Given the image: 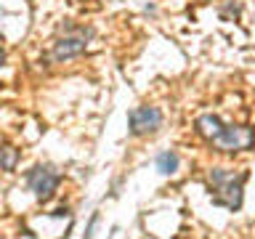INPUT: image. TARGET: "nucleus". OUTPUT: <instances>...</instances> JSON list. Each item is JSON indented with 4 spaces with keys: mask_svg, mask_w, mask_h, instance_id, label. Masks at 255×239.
<instances>
[{
    "mask_svg": "<svg viewBox=\"0 0 255 239\" xmlns=\"http://www.w3.org/2000/svg\"><path fill=\"white\" fill-rule=\"evenodd\" d=\"M250 178L247 170H226V167H213L207 175L213 205L226 207L229 213H239L245 205V183Z\"/></svg>",
    "mask_w": 255,
    "mask_h": 239,
    "instance_id": "nucleus-1",
    "label": "nucleus"
},
{
    "mask_svg": "<svg viewBox=\"0 0 255 239\" xmlns=\"http://www.w3.org/2000/svg\"><path fill=\"white\" fill-rule=\"evenodd\" d=\"M24 178H27V189L32 191V197H35L37 202H48L61 186V173L48 162L29 167Z\"/></svg>",
    "mask_w": 255,
    "mask_h": 239,
    "instance_id": "nucleus-2",
    "label": "nucleus"
},
{
    "mask_svg": "<svg viewBox=\"0 0 255 239\" xmlns=\"http://www.w3.org/2000/svg\"><path fill=\"white\" fill-rule=\"evenodd\" d=\"M91 37H93L91 27H69V35L56 37V43L51 48V61H69V59L83 56Z\"/></svg>",
    "mask_w": 255,
    "mask_h": 239,
    "instance_id": "nucleus-3",
    "label": "nucleus"
},
{
    "mask_svg": "<svg viewBox=\"0 0 255 239\" xmlns=\"http://www.w3.org/2000/svg\"><path fill=\"white\" fill-rule=\"evenodd\" d=\"M213 146H218L221 151H245V149H253L255 143V130L247 125H231V122H223V127L218 130V135L210 141Z\"/></svg>",
    "mask_w": 255,
    "mask_h": 239,
    "instance_id": "nucleus-4",
    "label": "nucleus"
},
{
    "mask_svg": "<svg viewBox=\"0 0 255 239\" xmlns=\"http://www.w3.org/2000/svg\"><path fill=\"white\" fill-rule=\"evenodd\" d=\"M162 127V112L157 107H135L128 112V130L130 135H149Z\"/></svg>",
    "mask_w": 255,
    "mask_h": 239,
    "instance_id": "nucleus-5",
    "label": "nucleus"
},
{
    "mask_svg": "<svg viewBox=\"0 0 255 239\" xmlns=\"http://www.w3.org/2000/svg\"><path fill=\"white\" fill-rule=\"evenodd\" d=\"M194 127H197V133L202 135V138L213 141L215 135H218V130L223 127V120H221L218 115H199L197 122H194Z\"/></svg>",
    "mask_w": 255,
    "mask_h": 239,
    "instance_id": "nucleus-6",
    "label": "nucleus"
},
{
    "mask_svg": "<svg viewBox=\"0 0 255 239\" xmlns=\"http://www.w3.org/2000/svg\"><path fill=\"white\" fill-rule=\"evenodd\" d=\"M154 167H157L159 175H175L178 167H181V157L175 154V151L165 149V151H159V154L154 157Z\"/></svg>",
    "mask_w": 255,
    "mask_h": 239,
    "instance_id": "nucleus-7",
    "label": "nucleus"
},
{
    "mask_svg": "<svg viewBox=\"0 0 255 239\" xmlns=\"http://www.w3.org/2000/svg\"><path fill=\"white\" fill-rule=\"evenodd\" d=\"M16 165H19V149L11 143H0V170L13 173Z\"/></svg>",
    "mask_w": 255,
    "mask_h": 239,
    "instance_id": "nucleus-8",
    "label": "nucleus"
},
{
    "mask_svg": "<svg viewBox=\"0 0 255 239\" xmlns=\"http://www.w3.org/2000/svg\"><path fill=\"white\" fill-rule=\"evenodd\" d=\"M221 19H226V21H234L239 19V13H242V3H234V0H229L226 5H221Z\"/></svg>",
    "mask_w": 255,
    "mask_h": 239,
    "instance_id": "nucleus-9",
    "label": "nucleus"
},
{
    "mask_svg": "<svg viewBox=\"0 0 255 239\" xmlns=\"http://www.w3.org/2000/svg\"><path fill=\"white\" fill-rule=\"evenodd\" d=\"M96 226H99V213H93V215H91V221H88V226H85V237H83V239H93Z\"/></svg>",
    "mask_w": 255,
    "mask_h": 239,
    "instance_id": "nucleus-10",
    "label": "nucleus"
},
{
    "mask_svg": "<svg viewBox=\"0 0 255 239\" xmlns=\"http://www.w3.org/2000/svg\"><path fill=\"white\" fill-rule=\"evenodd\" d=\"M51 218H72V213H69V207H59V210L51 213Z\"/></svg>",
    "mask_w": 255,
    "mask_h": 239,
    "instance_id": "nucleus-11",
    "label": "nucleus"
},
{
    "mask_svg": "<svg viewBox=\"0 0 255 239\" xmlns=\"http://www.w3.org/2000/svg\"><path fill=\"white\" fill-rule=\"evenodd\" d=\"M3 64H5V51L0 48V67H3Z\"/></svg>",
    "mask_w": 255,
    "mask_h": 239,
    "instance_id": "nucleus-12",
    "label": "nucleus"
},
{
    "mask_svg": "<svg viewBox=\"0 0 255 239\" xmlns=\"http://www.w3.org/2000/svg\"><path fill=\"white\" fill-rule=\"evenodd\" d=\"M0 239H5V237H3V234H0Z\"/></svg>",
    "mask_w": 255,
    "mask_h": 239,
    "instance_id": "nucleus-13",
    "label": "nucleus"
}]
</instances>
